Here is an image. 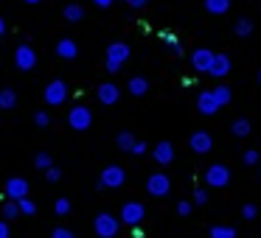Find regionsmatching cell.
<instances>
[{
    "instance_id": "6da1fadb",
    "label": "cell",
    "mask_w": 261,
    "mask_h": 238,
    "mask_svg": "<svg viewBox=\"0 0 261 238\" xmlns=\"http://www.w3.org/2000/svg\"><path fill=\"white\" fill-rule=\"evenodd\" d=\"M126 182V171L121 168V165H107V168L101 171V176H98L96 188L98 191H104V188H121Z\"/></svg>"
},
{
    "instance_id": "7a4b0ae2",
    "label": "cell",
    "mask_w": 261,
    "mask_h": 238,
    "mask_svg": "<svg viewBox=\"0 0 261 238\" xmlns=\"http://www.w3.org/2000/svg\"><path fill=\"white\" fill-rule=\"evenodd\" d=\"M118 227H121V221L110 213H98L93 219V230H96L98 238H115L118 235Z\"/></svg>"
},
{
    "instance_id": "3957f363",
    "label": "cell",
    "mask_w": 261,
    "mask_h": 238,
    "mask_svg": "<svg viewBox=\"0 0 261 238\" xmlns=\"http://www.w3.org/2000/svg\"><path fill=\"white\" fill-rule=\"evenodd\" d=\"M126 59H129V45L126 42H113L107 48V70L110 73H118Z\"/></svg>"
},
{
    "instance_id": "277c9868",
    "label": "cell",
    "mask_w": 261,
    "mask_h": 238,
    "mask_svg": "<svg viewBox=\"0 0 261 238\" xmlns=\"http://www.w3.org/2000/svg\"><path fill=\"white\" fill-rule=\"evenodd\" d=\"M90 124H93V112L85 107V104H76V107L68 112V126L70 129L85 132V129H90Z\"/></svg>"
},
{
    "instance_id": "5b68a950",
    "label": "cell",
    "mask_w": 261,
    "mask_h": 238,
    "mask_svg": "<svg viewBox=\"0 0 261 238\" xmlns=\"http://www.w3.org/2000/svg\"><path fill=\"white\" fill-rule=\"evenodd\" d=\"M68 101V84L62 79H54L45 84V104L48 107H59V104Z\"/></svg>"
},
{
    "instance_id": "8992f818",
    "label": "cell",
    "mask_w": 261,
    "mask_h": 238,
    "mask_svg": "<svg viewBox=\"0 0 261 238\" xmlns=\"http://www.w3.org/2000/svg\"><path fill=\"white\" fill-rule=\"evenodd\" d=\"M6 196L12 199V202H20V199H25L29 196V180H23V176H12V180H6Z\"/></svg>"
},
{
    "instance_id": "52a82bcc",
    "label": "cell",
    "mask_w": 261,
    "mask_h": 238,
    "mask_svg": "<svg viewBox=\"0 0 261 238\" xmlns=\"http://www.w3.org/2000/svg\"><path fill=\"white\" fill-rule=\"evenodd\" d=\"M143 216H146V210H143L141 202H126L124 207H121V221L129 227H138L143 221Z\"/></svg>"
},
{
    "instance_id": "ba28073f",
    "label": "cell",
    "mask_w": 261,
    "mask_h": 238,
    "mask_svg": "<svg viewBox=\"0 0 261 238\" xmlns=\"http://www.w3.org/2000/svg\"><path fill=\"white\" fill-rule=\"evenodd\" d=\"M14 65H17V70H34L37 68V51L31 45H20L14 51Z\"/></svg>"
},
{
    "instance_id": "9c48e42d",
    "label": "cell",
    "mask_w": 261,
    "mask_h": 238,
    "mask_svg": "<svg viewBox=\"0 0 261 238\" xmlns=\"http://www.w3.org/2000/svg\"><path fill=\"white\" fill-rule=\"evenodd\" d=\"M146 191L152 193V196H166V193L171 191V180L163 174V171H158V174H152L146 180Z\"/></svg>"
},
{
    "instance_id": "30bf717a",
    "label": "cell",
    "mask_w": 261,
    "mask_h": 238,
    "mask_svg": "<svg viewBox=\"0 0 261 238\" xmlns=\"http://www.w3.org/2000/svg\"><path fill=\"white\" fill-rule=\"evenodd\" d=\"M205 180L214 188H225L227 182H230V171H227L225 165H211V168L205 171Z\"/></svg>"
},
{
    "instance_id": "8fae6325",
    "label": "cell",
    "mask_w": 261,
    "mask_h": 238,
    "mask_svg": "<svg viewBox=\"0 0 261 238\" xmlns=\"http://www.w3.org/2000/svg\"><path fill=\"white\" fill-rule=\"evenodd\" d=\"M96 96H98V101H101L104 107H113V104H118V98H121V90L113 84V81H104V84H98Z\"/></svg>"
},
{
    "instance_id": "7c38bea8",
    "label": "cell",
    "mask_w": 261,
    "mask_h": 238,
    "mask_svg": "<svg viewBox=\"0 0 261 238\" xmlns=\"http://www.w3.org/2000/svg\"><path fill=\"white\" fill-rule=\"evenodd\" d=\"M214 56H216V53H211L208 48H199V51H194V53H191L194 70H199V73H208L211 65H214Z\"/></svg>"
},
{
    "instance_id": "4fadbf2b",
    "label": "cell",
    "mask_w": 261,
    "mask_h": 238,
    "mask_svg": "<svg viewBox=\"0 0 261 238\" xmlns=\"http://www.w3.org/2000/svg\"><path fill=\"white\" fill-rule=\"evenodd\" d=\"M188 143H191V148H194L197 154H205V152H211V148H214V140H211L208 132H194Z\"/></svg>"
},
{
    "instance_id": "5bb4252c",
    "label": "cell",
    "mask_w": 261,
    "mask_h": 238,
    "mask_svg": "<svg viewBox=\"0 0 261 238\" xmlns=\"http://www.w3.org/2000/svg\"><path fill=\"white\" fill-rule=\"evenodd\" d=\"M57 56L59 59H68V62H70V59L79 56V45H76L73 40H68V37H65V40L57 42Z\"/></svg>"
},
{
    "instance_id": "9a60e30c",
    "label": "cell",
    "mask_w": 261,
    "mask_h": 238,
    "mask_svg": "<svg viewBox=\"0 0 261 238\" xmlns=\"http://www.w3.org/2000/svg\"><path fill=\"white\" fill-rule=\"evenodd\" d=\"M154 160H158L160 165H169L171 160H174V146H171L169 140H163V143H158V146H154Z\"/></svg>"
},
{
    "instance_id": "2e32d148",
    "label": "cell",
    "mask_w": 261,
    "mask_h": 238,
    "mask_svg": "<svg viewBox=\"0 0 261 238\" xmlns=\"http://www.w3.org/2000/svg\"><path fill=\"white\" fill-rule=\"evenodd\" d=\"M208 73H211V76H216V79L227 76V73H230V59H227L225 53H216V56H214V65H211Z\"/></svg>"
},
{
    "instance_id": "e0dca14e",
    "label": "cell",
    "mask_w": 261,
    "mask_h": 238,
    "mask_svg": "<svg viewBox=\"0 0 261 238\" xmlns=\"http://www.w3.org/2000/svg\"><path fill=\"white\" fill-rule=\"evenodd\" d=\"M197 107H199V112H202V115H214L216 109H219V104H216L214 93H199V98H197Z\"/></svg>"
},
{
    "instance_id": "ac0fdd59",
    "label": "cell",
    "mask_w": 261,
    "mask_h": 238,
    "mask_svg": "<svg viewBox=\"0 0 261 238\" xmlns=\"http://www.w3.org/2000/svg\"><path fill=\"white\" fill-rule=\"evenodd\" d=\"M14 107H17V90L3 87L0 90V109H14Z\"/></svg>"
},
{
    "instance_id": "d6986e66",
    "label": "cell",
    "mask_w": 261,
    "mask_h": 238,
    "mask_svg": "<svg viewBox=\"0 0 261 238\" xmlns=\"http://www.w3.org/2000/svg\"><path fill=\"white\" fill-rule=\"evenodd\" d=\"M129 93H132V96H146V93H149V81L143 79V76L129 79Z\"/></svg>"
},
{
    "instance_id": "ffe728a7",
    "label": "cell",
    "mask_w": 261,
    "mask_h": 238,
    "mask_svg": "<svg viewBox=\"0 0 261 238\" xmlns=\"http://www.w3.org/2000/svg\"><path fill=\"white\" fill-rule=\"evenodd\" d=\"M65 20H68V23H79L82 17H85V9L79 6V3H70V6H65Z\"/></svg>"
},
{
    "instance_id": "44dd1931",
    "label": "cell",
    "mask_w": 261,
    "mask_h": 238,
    "mask_svg": "<svg viewBox=\"0 0 261 238\" xmlns=\"http://www.w3.org/2000/svg\"><path fill=\"white\" fill-rule=\"evenodd\" d=\"M205 9L211 14H225L230 9V0H205Z\"/></svg>"
},
{
    "instance_id": "7402d4cb",
    "label": "cell",
    "mask_w": 261,
    "mask_h": 238,
    "mask_svg": "<svg viewBox=\"0 0 261 238\" xmlns=\"http://www.w3.org/2000/svg\"><path fill=\"white\" fill-rule=\"evenodd\" d=\"M115 143H118L121 152H132V146H135V137H132L129 132H121V135L115 137Z\"/></svg>"
},
{
    "instance_id": "603a6c76",
    "label": "cell",
    "mask_w": 261,
    "mask_h": 238,
    "mask_svg": "<svg viewBox=\"0 0 261 238\" xmlns=\"http://www.w3.org/2000/svg\"><path fill=\"white\" fill-rule=\"evenodd\" d=\"M233 135H236V137H247L250 135V121L247 118L233 121Z\"/></svg>"
},
{
    "instance_id": "cb8c5ba5",
    "label": "cell",
    "mask_w": 261,
    "mask_h": 238,
    "mask_svg": "<svg viewBox=\"0 0 261 238\" xmlns=\"http://www.w3.org/2000/svg\"><path fill=\"white\" fill-rule=\"evenodd\" d=\"M34 165H37L40 171H48V168L54 165L51 154H48V152H40V154H34Z\"/></svg>"
},
{
    "instance_id": "d4e9b609",
    "label": "cell",
    "mask_w": 261,
    "mask_h": 238,
    "mask_svg": "<svg viewBox=\"0 0 261 238\" xmlns=\"http://www.w3.org/2000/svg\"><path fill=\"white\" fill-rule=\"evenodd\" d=\"M211 238H236V227H211Z\"/></svg>"
},
{
    "instance_id": "484cf974",
    "label": "cell",
    "mask_w": 261,
    "mask_h": 238,
    "mask_svg": "<svg viewBox=\"0 0 261 238\" xmlns=\"http://www.w3.org/2000/svg\"><path fill=\"white\" fill-rule=\"evenodd\" d=\"M17 216H20V204L9 199V202L3 204V219H6V221H12V219H17Z\"/></svg>"
},
{
    "instance_id": "4316f807",
    "label": "cell",
    "mask_w": 261,
    "mask_h": 238,
    "mask_svg": "<svg viewBox=\"0 0 261 238\" xmlns=\"http://www.w3.org/2000/svg\"><path fill=\"white\" fill-rule=\"evenodd\" d=\"M17 204H20V216H34V213H37V204L31 202L29 196H25V199H20Z\"/></svg>"
},
{
    "instance_id": "83f0119b",
    "label": "cell",
    "mask_w": 261,
    "mask_h": 238,
    "mask_svg": "<svg viewBox=\"0 0 261 238\" xmlns=\"http://www.w3.org/2000/svg\"><path fill=\"white\" fill-rule=\"evenodd\" d=\"M214 98H216V104H219V107H225V104L230 101V90H227V87H216Z\"/></svg>"
},
{
    "instance_id": "f1b7e54d",
    "label": "cell",
    "mask_w": 261,
    "mask_h": 238,
    "mask_svg": "<svg viewBox=\"0 0 261 238\" xmlns=\"http://www.w3.org/2000/svg\"><path fill=\"white\" fill-rule=\"evenodd\" d=\"M250 31H253V23H250L247 17L236 23V37H250Z\"/></svg>"
},
{
    "instance_id": "f546056e",
    "label": "cell",
    "mask_w": 261,
    "mask_h": 238,
    "mask_svg": "<svg viewBox=\"0 0 261 238\" xmlns=\"http://www.w3.org/2000/svg\"><path fill=\"white\" fill-rule=\"evenodd\" d=\"M54 210H57V216H68L70 213V199H57V204H54Z\"/></svg>"
},
{
    "instance_id": "4dcf8cb0",
    "label": "cell",
    "mask_w": 261,
    "mask_h": 238,
    "mask_svg": "<svg viewBox=\"0 0 261 238\" xmlns=\"http://www.w3.org/2000/svg\"><path fill=\"white\" fill-rule=\"evenodd\" d=\"M59 180H62V168L51 165V168L45 171V182H51V185H54V182H59Z\"/></svg>"
},
{
    "instance_id": "1f68e13d",
    "label": "cell",
    "mask_w": 261,
    "mask_h": 238,
    "mask_svg": "<svg viewBox=\"0 0 261 238\" xmlns=\"http://www.w3.org/2000/svg\"><path fill=\"white\" fill-rule=\"evenodd\" d=\"M163 42H166V45H169V48H171V51H174V53H182V45H180V42H177V40H174V37H171V34H163Z\"/></svg>"
},
{
    "instance_id": "d6a6232c",
    "label": "cell",
    "mask_w": 261,
    "mask_h": 238,
    "mask_svg": "<svg viewBox=\"0 0 261 238\" xmlns=\"http://www.w3.org/2000/svg\"><path fill=\"white\" fill-rule=\"evenodd\" d=\"M51 238H76V235L68 230V227H57V230L51 232Z\"/></svg>"
},
{
    "instance_id": "836d02e7",
    "label": "cell",
    "mask_w": 261,
    "mask_h": 238,
    "mask_svg": "<svg viewBox=\"0 0 261 238\" xmlns=\"http://www.w3.org/2000/svg\"><path fill=\"white\" fill-rule=\"evenodd\" d=\"M34 124H37V126H42V129H45V126L51 124V118H48V112H37V115H34Z\"/></svg>"
},
{
    "instance_id": "e575fe53",
    "label": "cell",
    "mask_w": 261,
    "mask_h": 238,
    "mask_svg": "<svg viewBox=\"0 0 261 238\" xmlns=\"http://www.w3.org/2000/svg\"><path fill=\"white\" fill-rule=\"evenodd\" d=\"M253 163H258V152L250 148V152H244V165H253Z\"/></svg>"
},
{
    "instance_id": "d590c367",
    "label": "cell",
    "mask_w": 261,
    "mask_h": 238,
    "mask_svg": "<svg viewBox=\"0 0 261 238\" xmlns=\"http://www.w3.org/2000/svg\"><path fill=\"white\" fill-rule=\"evenodd\" d=\"M194 202H197V204H205V202H208V193H205L202 188H197V191H194Z\"/></svg>"
},
{
    "instance_id": "8d00e7d4",
    "label": "cell",
    "mask_w": 261,
    "mask_h": 238,
    "mask_svg": "<svg viewBox=\"0 0 261 238\" xmlns=\"http://www.w3.org/2000/svg\"><path fill=\"white\" fill-rule=\"evenodd\" d=\"M12 235V227H9L6 219H0V238H9Z\"/></svg>"
},
{
    "instance_id": "74e56055",
    "label": "cell",
    "mask_w": 261,
    "mask_h": 238,
    "mask_svg": "<svg viewBox=\"0 0 261 238\" xmlns=\"http://www.w3.org/2000/svg\"><path fill=\"white\" fill-rule=\"evenodd\" d=\"M244 219H255V213H258V210H255V204H244Z\"/></svg>"
},
{
    "instance_id": "f35d334b",
    "label": "cell",
    "mask_w": 261,
    "mask_h": 238,
    "mask_svg": "<svg viewBox=\"0 0 261 238\" xmlns=\"http://www.w3.org/2000/svg\"><path fill=\"white\" fill-rule=\"evenodd\" d=\"M177 213L188 216V213H191V202H180V204H177Z\"/></svg>"
},
{
    "instance_id": "ab89813d",
    "label": "cell",
    "mask_w": 261,
    "mask_h": 238,
    "mask_svg": "<svg viewBox=\"0 0 261 238\" xmlns=\"http://www.w3.org/2000/svg\"><path fill=\"white\" fill-rule=\"evenodd\" d=\"M146 143H143V140H135V146H132V154H143V152H146Z\"/></svg>"
},
{
    "instance_id": "60d3db41",
    "label": "cell",
    "mask_w": 261,
    "mask_h": 238,
    "mask_svg": "<svg viewBox=\"0 0 261 238\" xmlns=\"http://www.w3.org/2000/svg\"><path fill=\"white\" fill-rule=\"evenodd\" d=\"M126 6H132V9H143V6H146V0H126Z\"/></svg>"
},
{
    "instance_id": "b9f144b4",
    "label": "cell",
    "mask_w": 261,
    "mask_h": 238,
    "mask_svg": "<svg viewBox=\"0 0 261 238\" xmlns=\"http://www.w3.org/2000/svg\"><path fill=\"white\" fill-rule=\"evenodd\" d=\"M98 9H107V6H113V0H93Z\"/></svg>"
},
{
    "instance_id": "7bdbcfd3",
    "label": "cell",
    "mask_w": 261,
    "mask_h": 238,
    "mask_svg": "<svg viewBox=\"0 0 261 238\" xmlns=\"http://www.w3.org/2000/svg\"><path fill=\"white\" fill-rule=\"evenodd\" d=\"M3 34H6V20L0 17V37H3Z\"/></svg>"
},
{
    "instance_id": "ee69618b",
    "label": "cell",
    "mask_w": 261,
    "mask_h": 238,
    "mask_svg": "<svg viewBox=\"0 0 261 238\" xmlns=\"http://www.w3.org/2000/svg\"><path fill=\"white\" fill-rule=\"evenodd\" d=\"M23 3H29V6H34V3H40V0H23Z\"/></svg>"
},
{
    "instance_id": "f6af8a7d",
    "label": "cell",
    "mask_w": 261,
    "mask_h": 238,
    "mask_svg": "<svg viewBox=\"0 0 261 238\" xmlns=\"http://www.w3.org/2000/svg\"><path fill=\"white\" fill-rule=\"evenodd\" d=\"M258 84H261V73H258Z\"/></svg>"
}]
</instances>
